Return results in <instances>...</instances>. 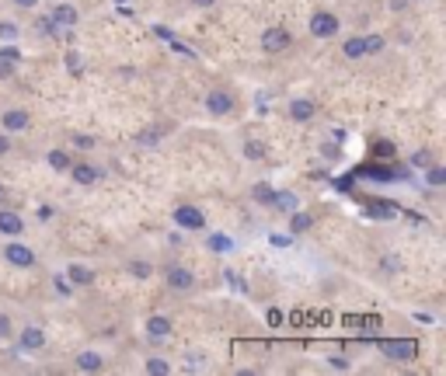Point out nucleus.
Wrapping results in <instances>:
<instances>
[{
  "mask_svg": "<svg viewBox=\"0 0 446 376\" xmlns=\"http://www.w3.org/2000/svg\"><path fill=\"white\" fill-rule=\"evenodd\" d=\"M387 42H383V35H356V39H349L346 46H342V53L349 56V60H359V56H373V53H380Z\"/></svg>",
  "mask_w": 446,
  "mask_h": 376,
  "instance_id": "f257e3e1",
  "label": "nucleus"
},
{
  "mask_svg": "<svg viewBox=\"0 0 446 376\" xmlns=\"http://www.w3.org/2000/svg\"><path fill=\"white\" fill-rule=\"evenodd\" d=\"M4 258H7L14 269H32V265H35V251H32L28 244H21V241H7V244H4Z\"/></svg>",
  "mask_w": 446,
  "mask_h": 376,
  "instance_id": "f03ea898",
  "label": "nucleus"
},
{
  "mask_svg": "<svg viewBox=\"0 0 446 376\" xmlns=\"http://www.w3.org/2000/svg\"><path fill=\"white\" fill-rule=\"evenodd\" d=\"M380 349H383L387 359H398V363H408V359H415V352H419V345H415L412 338H387Z\"/></svg>",
  "mask_w": 446,
  "mask_h": 376,
  "instance_id": "7ed1b4c3",
  "label": "nucleus"
},
{
  "mask_svg": "<svg viewBox=\"0 0 446 376\" xmlns=\"http://www.w3.org/2000/svg\"><path fill=\"white\" fill-rule=\"evenodd\" d=\"M310 35H314V39H335V35H339V18H335L332 11H317V14L310 18Z\"/></svg>",
  "mask_w": 446,
  "mask_h": 376,
  "instance_id": "20e7f679",
  "label": "nucleus"
},
{
  "mask_svg": "<svg viewBox=\"0 0 446 376\" xmlns=\"http://www.w3.org/2000/svg\"><path fill=\"white\" fill-rule=\"evenodd\" d=\"M362 209H366L373 220H394V216L401 213L398 202H391V199H376V195H366V199H362Z\"/></svg>",
  "mask_w": 446,
  "mask_h": 376,
  "instance_id": "39448f33",
  "label": "nucleus"
},
{
  "mask_svg": "<svg viewBox=\"0 0 446 376\" xmlns=\"http://www.w3.org/2000/svg\"><path fill=\"white\" fill-rule=\"evenodd\" d=\"M293 46V35H289V28H265L262 32V49L265 53H282V49H289Z\"/></svg>",
  "mask_w": 446,
  "mask_h": 376,
  "instance_id": "423d86ee",
  "label": "nucleus"
},
{
  "mask_svg": "<svg viewBox=\"0 0 446 376\" xmlns=\"http://www.w3.org/2000/svg\"><path fill=\"white\" fill-rule=\"evenodd\" d=\"M175 223L181 230H202L206 227V213L199 206H178L175 209Z\"/></svg>",
  "mask_w": 446,
  "mask_h": 376,
  "instance_id": "0eeeda50",
  "label": "nucleus"
},
{
  "mask_svg": "<svg viewBox=\"0 0 446 376\" xmlns=\"http://www.w3.org/2000/svg\"><path fill=\"white\" fill-rule=\"evenodd\" d=\"M164 279H168V286H171V289H178V293H188V289L195 286V272H192V269H185V265H168Z\"/></svg>",
  "mask_w": 446,
  "mask_h": 376,
  "instance_id": "6e6552de",
  "label": "nucleus"
},
{
  "mask_svg": "<svg viewBox=\"0 0 446 376\" xmlns=\"http://www.w3.org/2000/svg\"><path fill=\"white\" fill-rule=\"evenodd\" d=\"M18 345H21L25 352H39V349H46V331H42V328H35V324H28V328H21Z\"/></svg>",
  "mask_w": 446,
  "mask_h": 376,
  "instance_id": "1a4fd4ad",
  "label": "nucleus"
},
{
  "mask_svg": "<svg viewBox=\"0 0 446 376\" xmlns=\"http://www.w3.org/2000/svg\"><path fill=\"white\" fill-rule=\"evenodd\" d=\"M206 108H209L213 115H230V112H234V98L227 91H209L206 94Z\"/></svg>",
  "mask_w": 446,
  "mask_h": 376,
  "instance_id": "9d476101",
  "label": "nucleus"
},
{
  "mask_svg": "<svg viewBox=\"0 0 446 376\" xmlns=\"http://www.w3.org/2000/svg\"><path fill=\"white\" fill-rule=\"evenodd\" d=\"M0 129H4V133H21V129H28V112H21V108H11V112H4V119H0Z\"/></svg>",
  "mask_w": 446,
  "mask_h": 376,
  "instance_id": "9b49d317",
  "label": "nucleus"
},
{
  "mask_svg": "<svg viewBox=\"0 0 446 376\" xmlns=\"http://www.w3.org/2000/svg\"><path fill=\"white\" fill-rule=\"evenodd\" d=\"M314 112H317V108H314V101H307V98H293V101H289V119H293V122H310Z\"/></svg>",
  "mask_w": 446,
  "mask_h": 376,
  "instance_id": "f8f14e48",
  "label": "nucleus"
},
{
  "mask_svg": "<svg viewBox=\"0 0 446 376\" xmlns=\"http://www.w3.org/2000/svg\"><path fill=\"white\" fill-rule=\"evenodd\" d=\"M49 18H53L60 28H74L81 14H77V7H74V4H56V11H53Z\"/></svg>",
  "mask_w": 446,
  "mask_h": 376,
  "instance_id": "ddd939ff",
  "label": "nucleus"
},
{
  "mask_svg": "<svg viewBox=\"0 0 446 376\" xmlns=\"http://www.w3.org/2000/svg\"><path fill=\"white\" fill-rule=\"evenodd\" d=\"M21 230H25V220H21L18 213H11V209H0V234L18 237Z\"/></svg>",
  "mask_w": 446,
  "mask_h": 376,
  "instance_id": "4468645a",
  "label": "nucleus"
},
{
  "mask_svg": "<svg viewBox=\"0 0 446 376\" xmlns=\"http://www.w3.org/2000/svg\"><path fill=\"white\" fill-rule=\"evenodd\" d=\"M70 175H74V182H77V185H94V182L101 178V171H98V168H91V164H84V161L70 164Z\"/></svg>",
  "mask_w": 446,
  "mask_h": 376,
  "instance_id": "2eb2a0df",
  "label": "nucleus"
},
{
  "mask_svg": "<svg viewBox=\"0 0 446 376\" xmlns=\"http://www.w3.org/2000/svg\"><path fill=\"white\" fill-rule=\"evenodd\" d=\"M147 335H150V338H168V335H171V317H164V314L147 317Z\"/></svg>",
  "mask_w": 446,
  "mask_h": 376,
  "instance_id": "dca6fc26",
  "label": "nucleus"
},
{
  "mask_svg": "<svg viewBox=\"0 0 446 376\" xmlns=\"http://www.w3.org/2000/svg\"><path fill=\"white\" fill-rule=\"evenodd\" d=\"M369 157H373V161H394V157H398V147H394L391 140H373V143H369Z\"/></svg>",
  "mask_w": 446,
  "mask_h": 376,
  "instance_id": "f3484780",
  "label": "nucleus"
},
{
  "mask_svg": "<svg viewBox=\"0 0 446 376\" xmlns=\"http://www.w3.org/2000/svg\"><path fill=\"white\" fill-rule=\"evenodd\" d=\"M67 279H70V286H91L94 282V272H91L88 265H67Z\"/></svg>",
  "mask_w": 446,
  "mask_h": 376,
  "instance_id": "a211bd4d",
  "label": "nucleus"
},
{
  "mask_svg": "<svg viewBox=\"0 0 446 376\" xmlns=\"http://www.w3.org/2000/svg\"><path fill=\"white\" fill-rule=\"evenodd\" d=\"M206 244H209V251H216V255H230V251H234V237H227V234H209Z\"/></svg>",
  "mask_w": 446,
  "mask_h": 376,
  "instance_id": "6ab92c4d",
  "label": "nucleus"
},
{
  "mask_svg": "<svg viewBox=\"0 0 446 376\" xmlns=\"http://www.w3.org/2000/svg\"><path fill=\"white\" fill-rule=\"evenodd\" d=\"M101 366H105V359L98 352H81L77 356V370H84V373H98Z\"/></svg>",
  "mask_w": 446,
  "mask_h": 376,
  "instance_id": "aec40b11",
  "label": "nucleus"
},
{
  "mask_svg": "<svg viewBox=\"0 0 446 376\" xmlns=\"http://www.w3.org/2000/svg\"><path fill=\"white\" fill-rule=\"evenodd\" d=\"M46 161H49V168H53V171H70V164H74V157H70L67 150H49V157H46Z\"/></svg>",
  "mask_w": 446,
  "mask_h": 376,
  "instance_id": "412c9836",
  "label": "nucleus"
},
{
  "mask_svg": "<svg viewBox=\"0 0 446 376\" xmlns=\"http://www.w3.org/2000/svg\"><path fill=\"white\" fill-rule=\"evenodd\" d=\"M272 206H275L279 213H293V209H296V195H293V192H275V195H272Z\"/></svg>",
  "mask_w": 446,
  "mask_h": 376,
  "instance_id": "4be33fe9",
  "label": "nucleus"
},
{
  "mask_svg": "<svg viewBox=\"0 0 446 376\" xmlns=\"http://www.w3.org/2000/svg\"><path fill=\"white\" fill-rule=\"evenodd\" d=\"M307 227H310V213L293 209V213H289V234H303Z\"/></svg>",
  "mask_w": 446,
  "mask_h": 376,
  "instance_id": "5701e85b",
  "label": "nucleus"
},
{
  "mask_svg": "<svg viewBox=\"0 0 446 376\" xmlns=\"http://www.w3.org/2000/svg\"><path fill=\"white\" fill-rule=\"evenodd\" d=\"M272 195H275V192H272L268 182H258V185L251 188V199H255L258 206H272Z\"/></svg>",
  "mask_w": 446,
  "mask_h": 376,
  "instance_id": "b1692460",
  "label": "nucleus"
},
{
  "mask_svg": "<svg viewBox=\"0 0 446 376\" xmlns=\"http://www.w3.org/2000/svg\"><path fill=\"white\" fill-rule=\"evenodd\" d=\"M443 182H446V168H440V164H429V168H426V185L440 188Z\"/></svg>",
  "mask_w": 446,
  "mask_h": 376,
  "instance_id": "393cba45",
  "label": "nucleus"
},
{
  "mask_svg": "<svg viewBox=\"0 0 446 376\" xmlns=\"http://www.w3.org/2000/svg\"><path fill=\"white\" fill-rule=\"evenodd\" d=\"M244 157L248 161H265V143L262 140H248L244 143Z\"/></svg>",
  "mask_w": 446,
  "mask_h": 376,
  "instance_id": "a878e982",
  "label": "nucleus"
},
{
  "mask_svg": "<svg viewBox=\"0 0 446 376\" xmlns=\"http://www.w3.org/2000/svg\"><path fill=\"white\" fill-rule=\"evenodd\" d=\"M67 70H70L74 77H81V74H84V67H81V56H77V49H70V53H67Z\"/></svg>",
  "mask_w": 446,
  "mask_h": 376,
  "instance_id": "bb28decb",
  "label": "nucleus"
},
{
  "mask_svg": "<svg viewBox=\"0 0 446 376\" xmlns=\"http://www.w3.org/2000/svg\"><path fill=\"white\" fill-rule=\"evenodd\" d=\"M129 272H133L136 279H150V272H154V269H150L147 262H129Z\"/></svg>",
  "mask_w": 446,
  "mask_h": 376,
  "instance_id": "cd10ccee",
  "label": "nucleus"
},
{
  "mask_svg": "<svg viewBox=\"0 0 446 376\" xmlns=\"http://www.w3.org/2000/svg\"><path fill=\"white\" fill-rule=\"evenodd\" d=\"M147 373H154V376H164V373H171V366H168L164 359H150V363H147Z\"/></svg>",
  "mask_w": 446,
  "mask_h": 376,
  "instance_id": "c85d7f7f",
  "label": "nucleus"
},
{
  "mask_svg": "<svg viewBox=\"0 0 446 376\" xmlns=\"http://www.w3.org/2000/svg\"><path fill=\"white\" fill-rule=\"evenodd\" d=\"M412 164H415V168H422V171H426V168H429V164H436V161H433V154H429V150H419V154H415V157H412Z\"/></svg>",
  "mask_w": 446,
  "mask_h": 376,
  "instance_id": "c756f323",
  "label": "nucleus"
},
{
  "mask_svg": "<svg viewBox=\"0 0 446 376\" xmlns=\"http://www.w3.org/2000/svg\"><path fill=\"white\" fill-rule=\"evenodd\" d=\"M268 244L272 248H289L293 244V234H268Z\"/></svg>",
  "mask_w": 446,
  "mask_h": 376,
  "instance_id": "7c9ffc66",
  "label": "nucleus"
},
{
  "mask_svg": "<svg viewBox=\"0 0 446 376\" xmlns=\"http://www.w3.org/2000/svg\"><path fill=\"white\" fill-rule=\"evenodd\" d=\"M265 321H268V328H282V324H286V314L272 307V310H268V314H265Z\"/></svg>",
  "mask_w": 446,
  "mask_h": 376,
  "instance_id": "2f4dec72",
  "label": "nucleus"
},
{
  "mask_svg": "<svg viewBox=\"0 0 446 376\" xmlns=\"http://www.w3.org/2000/svg\"><path fill=\"white\" fill-rule=\"evenodd\" d=\"M161 136H164V129H161V126H154L150 133H143V136H140V143H157Z\"/></svg>",
  "mask_w": 446,
  "mask_h": 376,
  "instance_id": "473e14b6",
  "label": "nucleus"
},
{
  "mask_svg": "<svg viewBox=\"0 0 446 376\" xmlns=\"http://www.w3.org/2000/svg\"><path fill=\"white\" fill-rule=\"evenodd\" d=\"M56 289H60V296H70V293H74V286H70V279H63V276H56Z\"/></svg>",
  "mask_w": 446,
  "mask_h": 376,
  "instance_id": "72a5a7b5",
  "label": "nucleus"
},
{
  "mask_svg": "<svg viewBox=\"0 0 446 376\" xmlns=\"http://www.w3.org/2000/svg\"><path fill=\"white\" fill-rule=\"evenodd\" d=\"M14 77V60H0V81Z\"/></svg>",
  "mask_w": 446,
  "mask_h": 376,
  "instance_id": "f704fd0d",
  "label": "nucleus"
},
{
  "mask_svg": "<svg viewBox=\"0 0 446 376\" xmlns=\"http://www.w3.org/2000/svg\"><path fill=\"white\" fill-rule=\"evenodd\" d=\"M353 182H356V175H346V178H339V182H335V188H339V192H349Z\"/></svg>",
  "mask_w": 446,
  "mask_h": 376,
  "instance_id": "c9c22d12",
  "label": "nucleus"
},
{
  "mask_svg": "<svg viewBox=\"0 0 446 376\" xmlns=\"http://www.w3.org/2000/svg\"><path fill=\"white\" fill-rule=\"evenodd\" d=\"M0 338H11V317L0 314Z\"/></svg>",
  "mask_w": 446,
  "mask_h": 376,
  "instance_id": "e433bc0d",
  "label": "nucleus"
},
{
  "mask_svg": "<svg viewBox=\"0 0 446 376\" xmlns=\"http://www.w3.org/2000/svg\"><path fill=\"white\" fill-rule=\"evenodd\" d=\"M74 143H77L81 150H91V147H94V140H91V136H74Z\"/></svg>",
  "mask_w": 446,
  "mask_h": 376,
  "instance_id": "4c0bfd02",
  "label": "nucleus"
},
{
  "mask_svg": "<svg viewBox=\"0 0 446 376\" xmlns=\"http://www.w3.org/2000/svg\"><path fill=\"white\" fill-rule=\"evenodd\" d=\"M0 35H4V39H14V35H18V28H14V25H7V21H4V25H0Z\"/></svg>",
  "mask_w": 446,
  "mask_h": 376,
  "instance_id": "58836bf2",
  "label": "nucleus"
},
{
  "mask_svg": "<svg viewBox=\"0 0 446 376\" xmlns=\"http://www.w3.org/2000/svg\"><path fill=\"white\" fill-rule=\"evenodd\" d=\"M154 32H157V35H161V39H168V42H171V39H175V32H171V28H164V25H157V28H154Z\"/></svg>",
  "mask_w": 446,
  "mask_h": 376,
  "instance_id": "ea45409f",
  "label": "nucleus"
},
{
  "mask_svg": "<svg viewBox=\"0 0 446 376\" xmlns=\"http://www.w3.org/2000/svg\"><path fill=\"white\" fill-rule=\"evenodd\" d=\"M380 269H383V272H394V269H398V262H394V258H383V262H380Z\"/></svg>",
  "mask_w": 446,
  "mask_h": 376,
  "instance_id": "a19ab883",
  "label": "nucleus"
},
{
  "mask_svg": "<svg viewBox=\"0 0 446 376\" xmlns=\"http://www.w3.org/2000/svg\"><path fill=\"white\" fill-rule=\"evenodd\" d=\"M11 150V140H7V133H0V157Z\"/></svg>",
  "mask_w": 446,
  "mask_h": 376,
  "instance_id": "79ce46f5",
  "label": "nucleus"
},
{
  "mask_svg": "<svg viewBox=\"0 0 446 376\" xmlns=\"http://www.w3.org/2000/svg\"><path fill=\"white\" fill-rule=\"evenodd\" d=\"M14 4H18V7H35L39 0H14Z\"/></svg>",
  "mask_w": 446,
  "mask_h": 376,
  "instance_id": "37998d69",
  "label": "nucleus"
},
{
  "mask_svg": "<svg viewBox=\"0 0 446 376\" xmlns=\"http://www.w3.org/2000/svg\"><path fill=\"white\" fill-rule=\"evenodd\" d=\"M192 4H195V7H209L213 0H192Z\"/></svg>",
  "mask_w": 446,
  "mask_h": 376,
  "instance_id": "c03bdc74",
  "label": "nucleus"
},
{
  "mask_svg": "<svg viewBox=\"0 0 446 376\" xmlns=\"http://www.w3.org/2000/svg\"><path fill=\"white\" fill-rule=\"evenodd\" d=\"M4 195H7V192H4V185H0V202H4Z\"/></svg>",
  "mask_w": 446,
  "mask_h": 376,
  "instance_id": "a18cd8bd",
  "label": "nucleus"
},
{
  "mask_svg": "<svg viewBox=\"0 0 446 376\" xmlns=\"http://www.w3.org/2000/svg\"><path fill=\"white\" fill-rule=\"evenodd\" d=\"M119 4H126V0H119Z\"/></svg>",
  "mask_w": 446,
  "mask_h": 376,
  "instance_id": "49530a36",
  "label": "nucleus"
}]
</instances>
